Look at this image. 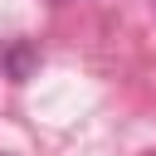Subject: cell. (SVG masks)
Returning a JSON list of instances; mask_svg holds the SVG:
<instances>
[{
	"label": "cell",
	"instance_id": "6da1fadb",
	"mask_svg": "<svg viewBox=\"0 0 156 156\" xmlns=\"http://www.w3.org/2000/svg\"><path fill=\"white\" fill-rule=\"evenodd\" d=\"M34 63H39V54H34V44H10L5 49V73L15 78V83H29V73H34Z\"/></svg>",
	"mask_w": 156,
	"mask_h": 156
}]
</instances>
